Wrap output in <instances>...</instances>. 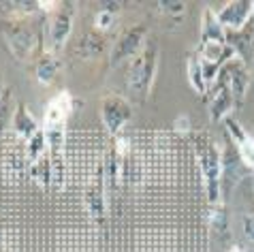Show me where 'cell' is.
I'll return each mask as SVG.
<instances>
[{
    "mask_svg": "<svg viewBox=\"0 0 254 252\" xmlns=\"http://www.w3.org/2000/svg\"><path fill=\"white\" fill-rule=\"evenodd\" d=\"M227 252H246V248H244V246H239V244H235V246H231Z\"/></svg>",
    "mask_w": 254,
    "mask_h": 252,
    "instance_id": "obj_27",
    "label": "cell"
},
{
    "mask_svg": "<svg viewBox=\"0 0 254 252\" xmlns=\"http://www.w3.org/2000/svg\"><path fill=\"white\" fill-rule=\"evenodd\" d=\"M250 180H252V190H254V171L250 173Z\"/></svg>",
    "mask_w": 254,
    "mask_h": 252,
    "instance_id": "obj_28",
    "label": "cell"
},
{
    "mask_svg": "<svg viewBox=\"0 0 254 252\" xmlns=\"http://www.w3.org/2000/svg\"><path fill=\"white\" fill-rule=\"evenodd\" d=\"M216 15L227 32H237L252 22L254 2L252 0H229L220 6V11H216Z\"/></svg>",
    "mask_w": 254,
    "mask_h": 252,
    "instance_id": "obj_8",
    "label": "cell"
},
{
    "mask_svg": "<svg viewBox=\"0 0 254 252\" xmlns=\"http://www.w3.org/2000/svg\"><path fill=\"white\" fill-rule=\"evenodd\" d=\"M70 111H73V94L68 90H60L58 94H54L49 103L45 105L43 114V128H64Z\"/></svg>",
    "mask_w": 254,
    "mask_h": 252,
    "instance_id": "obj_13",
    "label": "cell"
},
{
    "mask_svg": "<svg viewBox=\"0 0 254 252\" xmlns=\"http://www.w3.org/2000/svg\"><path fill=\"white\" fill-rule=\"evenodd\" d=\"M30 171H32V180L37 182L43 190L52 188V163H49V154H45L37 165H32Z\"/></svg>",
    "mask_w": 254,
    "mask_h": 252,
    "instance_id": "obj_21",
    "label": "cell"
},
{
    "mask_svg": "<svg viewBox=\"0 0 254 252\" xmlns=\"http://www.w3.org/2000/svg\"><path fill=\"white\" fill-rule=\"evenodd\" d=\"M47 154V135L41 126V130H37L34 135L26 141V163L28 165H37L41 158Z\"/></svg>",
    "mask_w": 254,
    "mask_h": 252,
    "instance_id": "obj_20",
    "label": "cell"
},
{
    "mask_svg": "<svg viewBox=\"0 0 254 252\" xmlns=\"http://www.w3.org/2000/svg\"><path fill=\"white\" fill-rule=\"evenodd\" d=\"M199 34H201V43L207 45V43H227V30L224 26L220 24L216 11L211 6H205L201 13V28H199Z\"/></svg>",
    "mask_w": 254,
    "mask_h": 252,
    "instance_id": "obj_15",
    "label": "cell"
},
{
    "mask_svg": "<svg viewBox=\"0 0 254 252\" xmlns=\"http://www.w3.org/2000/svg\"><path fill=\"white\" fill-rule=\"evenodd\" d=\"M2 34L9 52L22 62L32 60L43 43V32L34 30L30 17H6L2 22Z\"/></svg>",
    "mask_w": 254,
    "mask_h": 252,
    "instance_id": "obj_3",
    "label": "cell"
},
{
    "mask_svg": "<svg viewBox=\"0 0 254 252\" xmlns=\"http://www.w3.org/2000/svg\"><path fill=\"white\" fill-rule=\"evenodd\" d=\"M227 43L233 47L237 58H242L246 64L252 66L254 62V24L252 22L237 32H227Z\"/></svg>",
    "mask_w": 254,
    "mask_h": 252,
    "instance_id": "obj_14",
    "label": "cell"
},
{
    "mask_svg": "<svg viewBox=\"0 0 254 252\" xmlns=\"http://www.w3.org/2000/svg\"><path fill=\"white\" fill-rule=\"evenodd\" d=\"M158 11L162 15H169V17H182V15H186L188 4L182 2V0H160Z\"/></svg>",
    "mask_w": 254,
    "mask_h": 252,
    "instance_id": "obj_24",
    "label": "cell"
},
{
    "mask_svg": "<svg viewBox=\"0 0 254 252\" xmlns=\"http://www.w3.org/2000/svg\"><path fill=\"white\" fill-rule=\"evenodd\" d=\"M34 73H37V79H39L41 86H49V83H54V79L60 73V60H58V56L43 52V54L39 56V60H37Z\"/></svg>",
    "mask_w": 254,
    "mask_h": 252,
    "instance_id": "obj_17",
    "label": "cell"
},
{
    "mask_svg": "<svg viewBox=\"0 0 254 252\" xmlns=\"http://www.w3.org/2000/svg\"><path fill=\"white\" fill-rule=\"evenodd\" d=\"M158 56L160 50L156 41H147L143 52L128 62V68H126V92H128L130 103L141 105L150 99L154 77H156L158 71Z\"/></svg>",
    "mask_w": 254,
    "mask_h": 252,
    "instance_id": "obj_2",
    "label": "cell"
},
{
    "mask_svg": "<svg viewBox=\"0 0 254 252\" xmlns=\"http://www.w3.org/2000/svg\"><path fill=\"white\" fill-rule=\"evenodd\" d=\"M246 173H250V171L244 167L242 158H239V154L235 150V145H233V141L229 139L227 148L222 150V203L231 194L233 188L242 182V178L246 176Z\"/></svg>",
    "mask_w": 254,
    "mask_h": 252,
    "instance_id": "obj_11",
    "label": "cell"
},
{
    "mask_svg": "<svg viewBox=\"0 0 254 252\" xmlns=\"http://www.w3.org/2000/svg\"><path fill=\"white\" fill-rule=\"evenodd\" d=\"M0 242H2V227H0Z\"/></svg>",
    "mask_w": 254,
    "mask_h": 252,
    "instance_id": "obj_29",
    "label": "cell"
},
{
    "mask_svg": "<svg viewBox=\"0 0 254 252\" xmlns=\"http://www.w3.org/2000/svg\"><path fill=\"white\" fill-rule=\"evenodd\" d=\"M192 150L209 203H222V150L207 132H192Z\"/></svg>",
    "mask_w": 254,
    "mask_h": 252,
    "instance_id": "obj_1",
    "label": "cell"
},
{
    "mask_svg": "<svg viewBox=\"0 0 254 252\" xmlns=\"http://www.w3.org/2000/svg\"><path fill=\"white\" fill-rule=\"evenodd\" d=\"M120 9H122V4L120 2H103L98 6L96 15H94V28L98 32H107L111 28L116 26L118 17H120Z\"/></svg>",
    "mask_w": 254,
    "mask_h": 252,
    "instance_id": "obj_19",
    "label": "cell"
},
{
    "mask_svg": "<svg viewBox=\"0 0 254 252\" xmlns=\"http://www.w3.org/2000/svg\"><path fill=\"white\" fill-rule=\"evenodd\" d=\"M75 6V2H60L58 9L45 17L43 28H41V32H43V52L58 56L64 50V43L73 32Z\"/></svg>",
    "mask_w": 254,
    "mask_h": 252,
    "instance_id": "obj_4",
    "label": "cell"
},
{
    "mask_svg": "<svg viewBox=\"0 0 254 252\" xmlns=\"http://www.w3.org/2000/svg\"><path fill=\"white\" fill-rule=\"evenodd\" d=\"M242 229H244V235L250 244H254V212H248L242 216Z\"/></svg>",
    "mask_w": 254,
    "mask_h": 252,
    "instance_id": "obj_25",
    "label": "cell"
},
{
    "mask_svg": "<svg viewBox=\"0 0 254 252\" xmlns=\"http://www.w3.org/2000/svg\"><path fill=\"white\" fill-rule=\"evenodd\" d=\"M107 188L109 186H107V178H105V165L101 163L96 167L94 182L83 192V205H86L88 214L98 222L105 218V212H107V197H105Z\"/></svg>",
    "mask_w": 254,
    "mask_h": 252,
    "instance_id": "obj_9",
    "label": "cell"
},
{
    "mask_svg": "<svg viewBox=\"0 0 254 252\" xmlns=\"http://www.w3.org/2000/svg\"><path fill=\"white\" fill-rule=\"evenodd\" d=\"M209 225L216 233H227L229 229V216H227V205L224 203H216L209 209Z\"/></svg>",
    "mask_w": 254,
    "mask_h": 252,
    "instance_id": "obj_22",
    "label": "cell"
},
{
    "mask_svg": "<svg viewBox=\"0 0 254 252\" xmlns=\"http://www.w3.org/2000/svg\"><path fill=\"white\" fill-rule=\"evenodd\" d=\"M209 101H207V109H209V118L211 122H224L227 118H231V111L237 107L235 105V96L231 92V86H229V79L224 71L220 68L216 81L211 83L209 88Z\"/></svg>",
    "mask_w": 254,
    "mask_h": 252,
    "instance_id": "obj_7",
    "label": "cell"
},
{
    "mask_svg": "<svg viewBox=\"0 0 254 252\" xmlns=\"http://www.w3.org/2000/svg\"><path fill=\"white\" fill-rule=\"evenodd\" d=\"M6 88H9V86L4 83V77H2V73H0V96L4 94V90H6Z\"/></svg>",
    "mask_w": 254,
    "mask_h": 252,
    "instance_id": "obj_26",
    "label": "cell"
},
{
    "mask_svg": "<svg viewBox=\"0 0 254 252\" xmlns=\"http://www.w3.org/2000/svg\"><path fill=\"white\" fill-rule=\"evenodd\" d=\"M224 75L229 79V86H231V92L235 96V105L242 107L246 103V94H248V88H250V66L246 64L242 58L233 56V58L222 66Z\"/></svg>",
    "mask_w": 254,
    "mask_h": 252,
    "instance_id": "obj_12",
    "label": "cell"
},
{
    "mask_svg": "<svg viewBox=\"0 0 254 252\" xmlns=\"http://www.w3.org/2000/svg\"><path fill=\"white\" fill-rule=\"evenodd\" d=\"M252 24H254V15H252Z\"/></svg>",
    "mask_w": 254,
    "mask_h": 252,
    "instance_id": "obj_30",
    "label": "cell"
},
{
    "mask_svg": "<svg viewBox=\"0 0 254 252\" xmlns=\"http://www.w3.org/2000/svg\"><path fill=\"white\" fill-rule=\"evenodd\" d=\"M186 77H188L190 88H192L196 94H201V96L209 94V83L205 81V75H203L201 62H199V58H196L194 52L186 58Z\"/></svg>",
    "mask_w": 254,
    "mask_h": 252,
    "instance_id": "obj_18",
    "label": "cell"
},
{
    "mask_svg": "<svg viewBox=\"0 0 254 252\" xmlns=\"http://www.w3.org/2000/svg\"><path fill=\"white\" fill-rule=\"evenodd\" d=\"M15 107H17V103H15V99H13L11 88H6L4 94L0 96V130H2L9 122H13V114H15Z\"/></svg>",
    "mask_w": 254,
    "mask_h": 252,
    "instance_id": "obj_23",
    "label": "cell"
},
{
    "mask_svg": "<svg viewBox=\"0 0 254 252\" xmlns=\"http://www.w3.org/2000/svg\"><path fill=\"white\" fill-rule=\"evenodd\" d=\"M11 126H13V130H15V135L22 137L24 141H28V139H30L34 132L41 130L39 122L34 120V116L28 111L26 103H22V101H17V107H15V114H13Z\"/></svg>",
    "mask_w": 254,
    "mask_h": 252,
    "instance_id": "obj_16",
    "label": "cell"
},
{
    "mask_svg": "<svg viewBox=\"0 0 254 252\" xmlns=\"http://www.w3.org/2000/svg\"><path fill=\"white\" fill-rule=\"evenodd\" d=\"M147 45V26L145 24H132L128 28H124L120 32V37L116 39V43L111 45L109 60L111 66H118L126 60H132L143 52V47Z\"/></svg>",
    "mask_w": 254,
    "mask_h": 252,
    "instance_id": "obj_5",
    "label": "cell"
},
{
    "mask_svg": "<svg viewBox=\"0 0 254 252\" xmlns=\"http://www.w3.org/2000/svg\"><path fill=\"white\" fill-rule=\"evenodd\" d=\"M222 126H224L227 137L233 141V145H235V150L239 154V158H242L244 167L252 173L254 171V137L233 116L227 118V120L222 122Z\"/></svg>",
    "mask_w": 254,
    "mask_h": 252,
    "instance_id": "obj_10",
    "label": "cell"
},
{
    "mask_svg": "<svg viewBox=\"0 0 254 252\" xmlns=\"http://www.w3.org/2000/svg\"><path fill=\"white\" fill-rule=\"evenodd\" d=\"M98 116H101V122L107 128L109 135L118 137L124 130V126L132 120V103L126 96L109 94L101 101Z\"/></svg>",
    "mask_w": 254,
    "mask_h": 252,
    "instance_id": "obj_6",
    "label": "cell"
}]
</instances>
